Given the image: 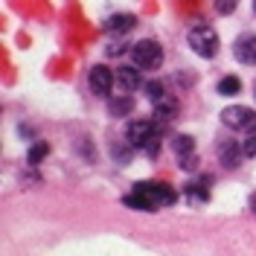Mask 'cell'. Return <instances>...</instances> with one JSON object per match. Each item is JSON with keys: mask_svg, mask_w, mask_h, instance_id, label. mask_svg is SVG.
<instances>
[{"mask_svg": "<svg viewBox=\"0 0 256 256\" xmlns=\"http://www.w3.org/2000/svg\"><path fill=\"white\" fill-rule=\"evenodd\" d=\"M254 12H256V0H254Z\"/></svg>", "mask_w": 256, "mask_h": 256, "instance_id": "cell-23", "label": "cell"}, {"mask_svg": "<svg viewBox=\"0 0 256 256\" xmlns=\"http://www.w3.org/2000/svg\"><path fill=\"white\" fill-rule=\"evenodd\" d=\"M178 108H180V102H178L175 96H172V94H163L158 102H154V116H158L160 122H169V120L178 114Z\"/></svg>", "mask_w": 256, "mask_h": 256, "instance_id": "cell-11", "label": "cell"}, {"mask_svg": "<svg viewBox=\"0 0 256 256\" xmlns=\"http://www.w3.org/2000/svg\"><path fill=\"white\" fill-rule=\"evenodd\" d=\"M210 198L207 186H198V184H186V201L190 204H204Z\"/></svg>", "mask_w": 256, "mask_h": 256, "instance_id": "cell-15", "label": "cell"}, {"mask_svg": "<svg viewBox=\"0 0 256 256\" xmlns=\"http://www.w3.org/2000/svg\"><path fill=\"white\" fill-rule=\"evenodd\" d=\"M134 26H137V18L128 15V12H116V15H111L105 20V32H108L111 38H122V35H128Z\"/></svg>", "mask_w": 256, "mask_h": 256, "instance_id": "cell-7", "label": "cell"}, {"mask_svg": "<svg viewBox=\"0 0 256 256\" xmlns=\"http://www.w3.org/2000/svg\"><path fill=\"white\" fill-rule=\"evenodd\" d=\"M239 6V0H216V12L218 15H233Z\"/></svg>", "mask_w": 256, "mask_h": 256, "instance_id": "cell-18", "label": "cell"}, {"mask_svg": "<svg viewBox=\"0 0 256 256\" xmlns=\"http://www.w3.org/2000/svg\"><path fill=\"white\" fill-rule=\"evenodd\" d=\"M47 152H50V146L38 140L35 146H30V152H26V163H30V166H38L41 160L47 158Z\"/></svg>", "mask_w": 256, "mask_h": 256, "instance_id": "cell-14", "label": "cell"}, {"mask_svg": "<svg viewBox=\"0 0 256 256\" xmlns=\"http://www.w3.org/2000/svg\"><path fill=\"white\" fill-rule=\"evenodd\" d=\"M180 160H184V163H180V166H184V169H186V172H192V169H198V160L192 158V154H190V158H180Z\"/></svg>", "mask_w": 256, "mask_h": 256, "instance_id": "cell-21", "label": "cell"}, {"mask_svg": "<svg viewBox=\"0 0 256 256\" xmlns=\"http://www.w3.org/2000/svg\"><path fill=\"white\" fill-rule=\"evenodd\" d=\"M186 44H190V50L195 56L212 58V56L218 52V35H216V30L207 26V24H195V26H190V32H186Z\"/></svg>", "mask_w": 256, "mask_h": 256, "instance_id": "cell-2", "label": "cell"}, {"mask_svg": "<svg viewBox=\"0 0 256 256\" xmlns=\"http://www.w3.org/2000/svg\"><path fill=\"white\" fill-rule=\"evenodd\" d=\"M242 152H244V158H254V160H256V134L244 137V143H242Z\"/></svg>", "mask_w": 256, "mask_h": 256, "instance_id": "cell-19", "label": "cell"}, {"mask_svg": "<svg viewBox=\"0 0 256 256\" xmlns=\"http://www.w3.org/2000/svg\"><path fill=\"white\" fill-rule=\"evenodd\" d=\"M116 88H120L122 94H134L137 88H143V82H140V67H137V64L120 67V70H116Z\"/></svg>", "mask_w": 256, "mask_h": 256, "instance_id": "cell-8", "label": "cell"}, {"mask_svg": "<svg viewBox=\"0 0 256 256\" xmlns=\"http://www.w3.org/2000/svg\"><path fill=\"white\" fill-rule=\"evenodd\" d=\"M242 90V82L236 79V76H224L222 82H218V94L222 96H236Z\"/></svg>", "mask_w": 256, "mask_h": 256, "instance_id": "cell-16", "label": "cell"}, {"mask_svg": "<svg viewBox=\"0 0 256 256\" xmlns=\"http://www.w3.org/2000/svg\"><path fill=\"white\" fill-rule=\"evenodd\" d=\"M134 192L143 195V201L152 210L172 207V204L178 201V192L172 190L169 184H163V180H140V184H134Z\"/></svg>", "mask_w": 256, "mask_h": 256, "instance_id": "cell-1", "label": "cell"}, {"mask_svg": "<svg viewBox=\"0 0 256 256\" xmlns=\"http://www.w3.org/2000/svg\"><path fill=\"white\" fill-rule=\"evenodd\" d=\"M88 82H90V90L96 96H108L114 82H116V73H114L111 67H105V64H96L94 70H90V76H88Z\"/></svg>", "mask_w": 256, "mask_h": 256, "instance_id": "cell-6", "label": "cell"}, {"mask_svg": "<svg viewBox=\"0 0 256 256\" xmlns=\"http://www.w3.org/2000/svg\"><path fill=\"white\" fill-rule=\"evenodd\" d=\"M222 126L230 131H244V134H256V111L244 108V105H230L222 111Z\"/></svg>", "mask_w": 256, "mask_h": 256, "instance_id": "cell-5", "label": "cell"}, {"mask_svg": "<svg viewBox=\"0 0 256 256\" xmlns=\"http://www.w3.org/2000/svg\"><path fill=\"white\" fill-rule=\"evenodd\" d=\"M242 158H244L242 143H233V140H224V143H218V160L224 163V169H239Z\"/></svg>", "mask_w": 256, "mask_h": 256, "instance_id": "cell-10", "label": "cell"}, {"mask_svg": "<svg viewBox=\"0 0 256 256\" xmlns=\"http://www.w3.org/2000/svg\"><path fill=\"white\" fill-rule=\"evenodd\" d=\"M131 64H137L140 70H158L163 64V47L152 38H143L131 47Z\"/></svg>", "mask_w": 256, "mask_h": 256, "instance_id": "cell-3", "label": "cell"}, {"mask_svg": "<svg viewBox=\"0 0 256 256\" xmlns=\"http://www.w3.org/2000/svg\"><path fill=\"white\" fill-rule=\"evenodd\" d=\"M154 134H163V122L158 116L154 120H131L126 128V143L134 146V148H143Z\"/></svg>", "mask_w": 256, "mask_h": 256, "instance_id": "cell-4", "label": "cell"}, {"mask_svg": "<svg viewBox=\"0 0 256 256\" xmlns=\"http://www.w3.org/2000/svg\"><path fill=\"white\" fill-rule=\"evenodd\" d=\"M172 152H175L178 158H190L192 152H195V140H192L190 134H175L172 137Z\"/></svg>", "mask_w": 256, "mask_h": 256, "instance_id": "cell-13", "label": "cell"}, {"mask_svg": "<svg viewBox=\"0 0 256 256\" xmlns=\"http://www.w3.org/2000/svg\"><path fill=\"white\" fill-rule=\"evenodd\" d=\"M254 90H256V84H254Z\"/></svg>", "mask_w": 256, "mask_h": 256, "instance_id": "cell-24", "label": "cell"}, {"mask_svg": "<svg viewBox=\"0 0 256 256\" xmlns=\"http://www.w3.org/2000/svg\"><path fill=\"white\" fill-rule=\"evenodd\" d=\"M233 56L239 64H256V35H239Z\"/></svg>", "mask_w": 256, "mask_h": 256, "instance_id": "cell-9", "label": "cell"}, {"mask_svg": "<svg viewBox=\"0 0 256 256\" xmlns=\"http://www.w3.org/2000/svg\"><path fill=\"white\" fill-rule=\"evenodd\" d=\"M122 52H126V47H122L120 41H114L111 47H108V56H122Z\"/></svg>", "mask_w": 256, "mask_h": 256, "instance_id": "cell-22", "label": "cell"}, {"mask_svg": "<svg viewBox=\"0 0 256 256\" xmlns=\"http://www.w3.org/2000/svg\"><path fill=\"white\" fill-rule=\"evenodd\" d=\"M143 90H146V96H148V102H152V105H154V102H158V99H160L163 94H166L160 82H146V84H143Z\"/></svg>", "mask_w": 256, "mask_h": 256, "instance_id": "cell-17", "label": "cell"}, {"mask_svg": "<svg viewBox=\"0 0 256 256\" xmlns=\"http://www.w3.org/2000/svg\"><path fill=\"white\" fill-rule=\"evenodd\" d=\"M143 152L148 154V158H158V152H160V134H154V137L143 146Z\"/></svg>", "mask_w": 256, "mask_h": 256, "instance_id": "cell-20", "label": "cell"}, {"mask_svg": "<svg viewBox=\"0 0 256 256\" xmlns=\"http://www.w3.org/2000/svg\"><path fill=\"white\" fill-rule=\"evenodd\" d=\"M108 105H111V116H128V114L134 111V99H131V94L114 96Z\"/></svg>", "mask_w": 256, "mask_h": 256, "instance_id": "cell-12", "label": "cell"}]
</instances>
